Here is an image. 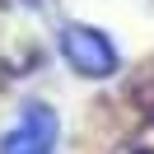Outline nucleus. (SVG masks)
<instances>
[{"instance_id": "2", "label": "nucleus", "mask_w": 154, "mask_h": 154, "mask_svg": "<svg viewBox=\"0 0 154 154\" xmlns=\"http://www.w3.org/2000/svg\"><path fill=\"white\" fill-rule=\"evenodd\" d=\"M47 38H51V28H47V14L38 0H10L5 5V56H14L10 70L14 66L28 70L47 51Z\"/></svg>"}, {"instance_id": "1", "label": "nucleus", "mask_w": 154, "mask_h": 154, "mask_svg": "<svg viewBox=\"0 0 154 154\" xmlns=\"http://www.w3.org/2000/svg\"><path fill=\"white\" fill-rule=\"evenodd\" d=\"M56 47H61V61H66L75 75H84V79H107L117 70V47H112V38H107L103 28L66 23L61 38H56Z\"/></svg>"}, {"instance_id": "3", "label": "nucleus", "mask_w": 154, "mask_h": 154, "mask_svg": "<svg viewBox=\"0 0 154 154\" xmlns=\"http://www.w3.org/2000/svg\"><path fill=\"white\" fill-rule=\"evenodd\" d=\"M56 140H61L56 112L47 103H23L19 117L10 122V131H5L0 154H56Z\"/></svg>"}]
</instances>
